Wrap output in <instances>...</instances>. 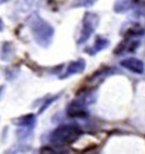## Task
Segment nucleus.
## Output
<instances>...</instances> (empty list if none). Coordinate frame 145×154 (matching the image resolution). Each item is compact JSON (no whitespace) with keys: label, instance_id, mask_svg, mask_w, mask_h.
I'll return each mask as SVG.
<instances>
[{"label":"nucleus","instance_id":"f257e3e1","mask_svg":"<svg viewBox=\"0 0 145 154\" xmlns=\"http://www.w3.org/2000/svg\"><path fill=\"white\" fill-rule=\"evenodd\" d=\"M82 135V131L80 128L72 125H60L50 134V143L56 147H64L75 143L80 136Z\"/></svg>","mask_w":145,"mask_h":154},{"label":"nucleus","instance_id":"f03ea898","mask_svg":"<svg viewBox=\"0 0 145 154\" xmlns=\"http://www.w3.org/2000/svg\"><path fill=\"white\" fill-rule=\"evenodd\" d=\"M95 100V95L93 93L83 94V95L78 96L76 99H74L68 105L67 113L69 117H84L86 116L85 107L93 103Z\"/></svg>","mask_w":145,"mask_h":154},{"label":"nucleus","instance_id":"7ed1b4c3","mask_svg":"<svg viewBox=\"0 0 145 154\" xmlns=\"http://www.w3.org/2000/svg\"><path fill=\"white\" fill-rule=\"evenodd\" d=\"M32 32H33L35 41L41 46L49 45L52 36H53L52 28L41 19L34 21V25L32 26Z\"/></svg>","mask_w":145,"mask_h":154},{"label":"nucleus","instance_id":"20e7f679","mask_svg":"<svg viewBox=\"0 0 145 154\" xmlns=\"http://www.w3.org/2000/svg\"><path fill=\"white\" fill-rule=\"evenodd\" d=\"M121 66L126 68L127 70L132 71L134 73H142L144 71V64L141 60L134 59V57H130V59H126L124 61L121 62Z\"/></svg>","mask_w":145,"mask_h":154},{"label":"nucleus","instance_id":"39448f33","mask_svg":"<svg viewBox=\"0 0 145 154\" xmlns=\"http://www.w3.org/2000/svg\"><path fill=\"white\" fill-rule=\"evenodd\" d=\"M84 68H85V62H84V60L80 59V60H78V61L72 62V63L68 65L65 73H64L63 75H61V78L64 79V78H67V77H69V75L80 73L84 70Z\"/></svg>","mask_w":145,"mask_h":154},{"label":"nucleus","instance_id":"423d86ee","mask_svg":"<svg viewBox=\"0 0 145 154\" xmlns=\"http://www.w3.org/2000/svg\"><path fill=\"white\" fill-rule=\"evenodd\" d=\"M14 123L21 128H25V129H33L34 125L36 123V118L33 114H29V115L21 116V117L15 119Z\"/></svg>","mask_w":145,"mask_h":154},{"label":"nucleus","instance_id":"0eeeda50","mask_svg":"<svg viewBox=\"0 0 145 154\" xmlns=\"http://www.w3.org/2000/svg\"><path fill=\"white\" fill-rule=\"evenodd\" d=\"M94 27H95V25L92 23V20H91L90 18L85 19L83 23V29H82V31H81V35H80V38H79V41H78V43H83V42H85L86 39L90 37L91 33L94 31Z\"/></svg>","mask_w":145,"mask_h":154},{"label":"nucleus","instance_id":"6e6552de","mask_svg":"<svg viewBox=\"0 0 145 154\" xmlns=\"http://www.w3.org/2000/svg\"><path fill=\"white\" fill-rule=\"evenodd\" d=\"M107 46H108V41H107V39H104V38H100L99 37V38L96 41L95 46L92 47L91 49H89V52H90V54H95L96 52L102 50L104 48H106Z\"/></svg>","mask_w":145,"mask_h":154},{"label":"nucleus","instance_id":"1a4fd4ad","mask_svg":"<svg viewBox=\"0 0 145 154\" xmlns=\"http://www.w3.org/2000/svg\"><path fill=\"white\" fill-rule=\"evenodd\" d=\"M58 98H59V96H54V97L49 98V99H48L46 102H44V103H43V105H42V106H41V109H40V111H39V112H40V114H41L42 112L44 111V109H47V107L49 106L50 104H51L52 102H54V101H56V100H57Z\"/></svg>","mask_w":145,"mask_h":154},{"label":"nucleus","instance_id":"9d476101","mask_svg":"<svg viewBox=\"0 0 145 154\" xmlns=\"http://www.w3.org/2000/svg\"><path fill=\"white\" fill-rule=\"evenodd\" d=\"M39 154H62L60 152H58L57 150L52 149V148H49V147H44L40 150Z\"/></svg>","mask_w":145,"mask_h":154}]
</instances>
